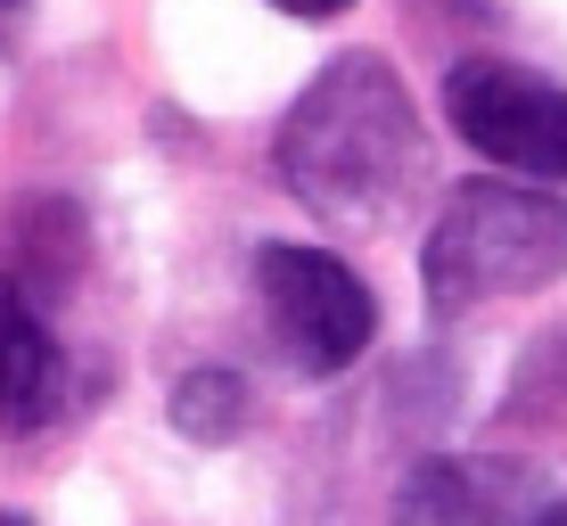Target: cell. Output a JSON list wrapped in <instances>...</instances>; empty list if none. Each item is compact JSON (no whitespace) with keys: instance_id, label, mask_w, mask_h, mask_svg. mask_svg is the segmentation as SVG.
<instances>
[{"instance_id":"cell-1","label":"cell","mask_w":567,"mask_h":526,"mask_svg":"<svg viewBox=\"0 0 567 526\" xmlns=\"http://www.w3.org/2000/svg\"><path fill=\"white\" fill-rule=\"evenodd\" d=\"M288 198L329 214V223H379L395 198H412L427 141H420V107L403 91V74L379 50H346L297 91V107L280 115L271 141Z\"/></svg>"},{"instance_id":"cell-2","label":"cell","mask_w":567,"mask_h":526,"mask_svg":"<svg viewBox=\"0 0 567 526\" xmlns=\"http://www.w3.org/2000/svg\"><path fill=\"white\" fill-rule=\"evenodd\" d=\"M559 271H567V198L559 189H526V182H461L420 247L427 313L535 297Z\"/></svg>"},{"instance_id":"cell-3","label":"cell","mask_w":567,"mask_h":526,"mask_svg":"<svg viewBox=\"0 0 567 526\" xmlns=\"http://www.w3.org/2000/svg\"><path fill=\"white\" fill-rule=\"evenodd\" d=\"M256 305H264V338L297 379H338L370 354L379 338V297L346 256L305 239H264L256 247Z\"/></svg>"},{"instance_id":"cell-4","label":"cell","mask_w":567,"mask_h":526,"mask_svg":"<svg viewBox=\"0 0 567 526\" xmlns=\"http://www.w3.org/2000/svg\"><path fill=\"white\" fill-rule=\"evenodd\" d=\"M444 124H453L461 148L526 173V189L567 182V91L511 66V58H453V74H444Z\"/></svg>"},{"instance_id":"cell-5","label":"cell","mask_w":567,"mask_h":526,"mask_svg":"<svg viewBox=\"0 0 567 526\" xmlns=\"http://www.w3.org/2000/svg\"><path fill=\"white\" fill-rule=\"evenodd\" d=\"M535 494L511 461H420L395 494V526H526Z\"/></svg>"},{"instance_id":"cell-6","label":"cell","mask_w":567,"mask_h":526,"mask_svg":"<svg viewBox=\"0 0 567 526\" xmlns=\"http://www.w3.org/2000/svg\"><path fill=\"white\" fill-rule=\"evenodd\" d=\"M74 271H83V214L66 198H25L0 223V280H9L33 313H42L58 288H74Z\"/></svg>"},{"instance_id":"cell-7","label":"cell","mask_w":567,"mask_h":526,"mask_svg":"<svg viewBox=\"0 0 567 526\" xmlns=\"http://www.w3.org/2000/svg\"><path fill=\"white\" fill-rule=\"evenodd\" d=\"M58 403H66V362L50 321L0 280V427H42Z\"/></svg>"},{"instance_id":"cell-8","label":"cell","mask_w":567,"mask_h":526,"mask_svg":"<svg viewBox=\"0 0 567 526\" xmlns=\"http://www.w3.org/2000/svg\"><path fill=\"white\" fill-rule=\"evenodd\" d=\"M165 420H173V436H189V444H230V436H247V420H256V386L239 379V370H182L173 379V395H165Z\"/></svg>"},{"instance_id":"cell-9","label":"cell","mask_w":567,"mask_h":526,"mask_svg":"<svg viewBox=\"0 0 567 526\" xmlns=\"http://www.w3.org/2000/svg\"><path fill=\"white\" fill-rule=\"evenodd\" d=\"M25 25H33V0H0V58L25 42Z\"/></svg>"},{"instance_id":"cell-10","label":"cell","mask_w":567,"mask_h":526,"mask_svg":"<svg viewBox=\"0 0 567 526\" xmlns=\"http://www.w3.org/2000/svg\"><path fill=\"white\" fill-rule=\"evenodd\" d=\"M280 17H305V25H321V17H346L354 0H271Z\"/></svg>"},{"instance_id":"cell-11","label":"cell","mask_w":567,"mask_h":526,"mask_svg":"<svg viewBox=\"0 0 567 526\" xmlns=\"http://www.w3.org/2000/svg\"><path fill=\"white\" fill-rule=\"evenodd\" d=\"M526 526H567V502H543V510L526 518Z\"/></svg>"},{"instance_id":"cell-12","label":"cell","mask_w":567,"mask_h":526,"mask_svg":"<svg viewBox=\"0 0 567 526\" xmlns=\"http://www.w3.org/2000/svg\"><path fill=\"white\" fill-rule=\"evenodd\" d=\"M0 526H33V518H25V510H0Z\"/></svg>"}]
</instances>
